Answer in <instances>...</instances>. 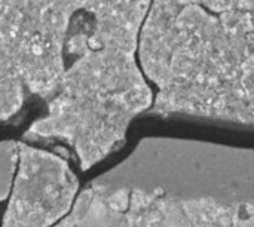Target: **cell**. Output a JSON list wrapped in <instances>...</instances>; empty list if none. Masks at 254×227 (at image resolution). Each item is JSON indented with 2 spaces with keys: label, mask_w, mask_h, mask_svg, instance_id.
<instances>
[{
  "label": "cell",
  "mask_w": 254,
  "mask_h": 227,
  "mask_svg": "<svg viewBox=\"0 0 254 227\" xmlns=\"http://www.w3.org/2000/svg\"><path fill=\"white\" fill-rule=\"evenodd\" d=\"M152 0H0V83L49 101L28 141L60 140L88 171L153 101L135 61Z\"/></svg>",
  "instance_id": "cell-1"
},
{
  "label": "cell",
  "mask_w": 254,
  "mask_h": 227,
  "mask_svg": "<svg viewBox=\"0 0 254 227\" xmlns=\"http://www.w3.org/2000/svg\"><path fill=\"white\" fill-rule=\"evenodd\" d=\"M138 54L143 73L159 89L152 113L253 125V12L152 0Z\"/></svg>",
  "instance_id": "cell-2"
},
{
  "label": "cell",
  "mask_w": 254,
  "mask_h": 227,
  "mask_svg": "<svg viewBox=\"0 0 254 227\" xmlns=\"http://www.w3.org/2000/svg\"><path fill=\"white\" fill-rule=\"evenodd\" d=\"M91 192L112 202L138 195L222 207L252 205L254 152L192 140L144 138L124 162L94 178Z\"/></svg>",
  "instance_id": "cell-3"
},
{
  "label": "cell",
  "mask_w": 254,
  "mask_h": 227,
  "mask_svg": "<svg viewBox=\"0 0 254 227\" xmlns=\"http://www.w3.org/2000/svg\"><path fill=\"white\" fill-rule=\"evenodd\" d=\"M3 227H51L70 210L79 181L68 164L18 143V172Z\"/></svg>",
  "instance_id": "cell-4"
},
{
  "label": "cell",
  "mask_w": 254,
  "mask_h": 227,
  "mask_svg": "<svg viewBox=\"0 0 254 227\" xmlns=\"http://www.w3.org/2000/svg\"><path fill=\"white\" fill-rule=\"evenodd\" d=\"M18 164V143L0 141V201H4L12 189L13 174Z\"/></svg>",
  "instance_id": "cell-5"
},
{
  "label": "cell",
  "mask_w": 254,
  "mask_h": 227,
  "mask_svg": "<svg viewBox=\"0 0 254 227\" xmlns=\"http://www.w3.org/2000/svg\"><path fill=\"white\" fill-rule=\"evenodd\" d=\"M192 1L207 7L216 13H228V12H253L254 0H182Z\"/></svg>",
  "instance_id": "cell-6"
},
{
  "label": "cell",
  "mask_w": 254,
  "mask_h": 227,
  "mask_svg": "<svg viewBox=\"0 0 254 227\" xmlns=\"http://www.w3.org/2000/svg\"><path fill=\"white\" fill-rule=\"evenodd\" d=\"M24 103V92L0 83V122L10 119L18 113Z\"/></svg>",
  "instance_id": "cell-7"
}]
</instances>
